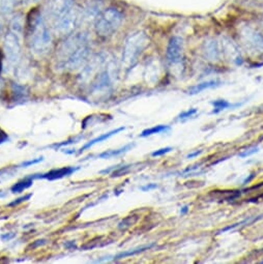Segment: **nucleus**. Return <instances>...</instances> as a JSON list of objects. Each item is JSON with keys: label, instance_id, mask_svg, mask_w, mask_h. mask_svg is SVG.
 <instances>
[{"label": "nucleus", "instance_id": "36", "mask_svg": "<svg viewBox=\"0 0 263 264\" xmlns=\"http://www.w3.org/2000/svg\"><path fill=\"white\" fill-rule=\"evenodd\" d=\"M3 28H4V26H3V22L0 21V33L3 32Z\"/></svg>", "mask_w": 263, "mask_h": 264}, {"label": "nucleus", "instance_id": "29", "mask_svg": "<svg viewBox=\"0 0 263 264\" xmlns=\"http://www.w3.org/2000/svg\"><path fill=\"white\" fill-rule=\"evenodd\" d=\"M9 140V136L8 134L6 133V131H4L2 128H0V144L6 142Z\"/></svg>", "mask_w": 263, "mask_h": 264}, {"label": "nucleus", "instance_id": "12", "mask_svg": "<svg viewBox=\"0 0 263 264\" xmlns=\"http://www.w3.org/2000/svg\"><path fill=\"white\" fill-rule=\"evenodd\" d=\"M203 52L205 57L208 58V60L216 61L220 59L221 49H220V46H218V42L215 39H209L205 41Z\"/></svg>", "mask_w": 263, "mask_h": 264}, {"label": "nucleus", "instance_id": "31", "mask_svg": "<svg viewBox=\"0 0 263 264\" xmlns=\"http://www.w3.org/2000/svg\"><path fill=\"white\" fill-rule=\"evenodd\" d=\"M200 153H202V150H196V151H194V152L189 153V155L187 156V159H193V158H195V157H198Z\"/></svg>", "mask_w": 263, "mask_h": 264}, {"label": "nucleus", "instance_id": "25", "mask_svg": "<svg viewBox=\"0 0 263 264\" xmlns=\"http://www.w3.org/2000/svg\"><path fill=\"white\" fill-rule=\"evenodd\" d=\"M171 150H172V147H170V146L164 147V148H160V149L154 151V152L151 153V156H152V157H161V156H164V155L170 152Z\"/></svg>", "mask_w": 263, "mask_h": 264}, {"label": "nucleus", "instance_id": "5", "mask_svg": "<svg viewBox=\"0 0 263 264\" xmlns=\"http://www.w3.org/2000/svg\"><path fill=\"white\" fill-rule=\"evenodd\" d=\"M79 19L80 12L76 7H74L72 10H70L68 13H65L63 16H61L59 19L52 23L53 28L57 33L61 35H70L78 25Z\"/></svg>", "mask_w": 263, "mask_h": 264}, {"label": "nucleus", "instance_id": "6", "mask_svg": "<svg viewBox=\"0 0 263 264\" xmlns=\"http://www.w3.org/2000/svg\"><path fill=\"white\" fill-rule=\"evenodd\" d=\"M5 55L11 64H17L21 58L19 35L10 31L5 37Z\"/></svg>", "mask_w": 263, "mask_h": 264}, {"label": "nucleus", "instance_id": "13", "mask_svg": "<svg viewBox=\"0 0 263 264\" xmlns=\"http://www.w3.org/2000/svg\"><path fill=\"white\" fill-rule=\"evenodd\" d=\"M218 85H221V81L220 80H210V81H206V82H202V83H199L195 86H192L190 87L188 90V95L190 96H194V95H197V94H200L201 92L205 91V90H208V88H213V87H216Z\"/></svg>", "mask_w": 263, "mask_h": 264}, {"label": "nucleus", "instance_id": "38", "mask_svg": "<svg viewBox=\"0 0 263 264\" xmlns=\"http://www.w3.org/2000/svg\"><path fill=\"white\" fill-rule=\"evenodd\" d=\"M261 263H263V261H261Z\"/></svg>", "mask_w": 263, "mask_h": 264}, {"label": "nucleus", "instance_id": "37", "mask_svg": "<svg viewBox=\"0 0 263 264\" xmlns=\"http://www.w3.org/2000/svg\"><path fill=\"white\" fill-rule=\"evenodd\" d=\"M14 2H15V4L17 5V4H20V3H23L24 2V0H14Z\"/></svg>", "mask_w": 263, "mask_h": 264}, {"label": "nucleus", "instance_id": "15", "mask_svg": "<svg viewBox=\"0 0 263 264\" xmlns=\"http://www.w3.org/2000/svg\"><path fill=\"white\" fill-rule=\"evenodd\" d=\"M210 104L213 106V110L211 112L212 114H216V113L221 112L223 110H226L228 108H236L242 105V104H231V103L227 102L226 100H215V101H212Z\"/></svg>", "mask_w": 263, "mask_h": 264}, {"label": "nucleus", "instance_id": "2", "mask_svg": "<svg viewBox=\"0 0 263 264\" xmlns=\"http://www.w3.org/2000/svg\"><path fill=\"white\" fill-rule=\"evenodd\" d=\"M29 46L37 55L46 54L52 43V33L40 13H34L28 21Z\"/></svg>", "mask_w": 263, "mask_h": 264}, {"label": "nucleus", "instance_id": "9", "mask_svg": "<svg viewBox=\"0 0 263 264\" xmlns=\"http://www.w3.org/2000/svg\"><path fill=\"white\" fill-rule=\"evenodd\" d=\"M243 37L249 46L263 51V35L252 28H245L243 30Z\"/></svg>", "mask_w": 263, "mask_h": 264}, {"label": "nucleus", "instance_id": "10", "mask_svg": "<svg viewBox=\"0 0 263 264\" xmlns=\"http://www.w3.org/2000/svg\"><path fill=\"white\" fill-rule=\"evenodd\" d=\"M104 5L100 0H92L86 5L82 15L85 20H95L98 18V16L101 14V12L104 10Z\"/></svg>", "mask_w": 263, "mask_h": 264}, {"label": "nucleus", "instance_id": "7", "mask_svg": "<svg viewBox=\"0 0 263 264\" xmlns=\"http://www.w3.org/2000/svg\"><path fill=\"white\" fill-rule=\"evenodd\" d=\"M74 7L75 4L73 0H50L47 8V15L53 23Z\"/></svg>", "mask_w": 263, "mask_h": 264}, {"label": "nucleus", "instance_id": "18", "mask_svg": "<svg viewBox=\"0 0 263 264\" xmlns=\"http://www.w3.org/2000/svg\"><path fill=\"white\" fill-rule=\"evenodd\" d=\"M24 28V21L21 15H16L11 21V31L20 35Z\"/></svg>", "mask_w": 263, "mask_h": 264}, {"label": "nucleus", "instance_id": "11", "mask_svg": "<svg viewBox=\"0 0 263 264\" xmlns=\"http://www.w3.org/2000/svg\"><path fill=\"white\" fill-rule=\"evenodd\" d=\"M79 168H74V167H62L59 169H53L45 174H40V176H36L39 179H45L48 181H55V180H60L65 178V176L71 175L75 171H77Z\"/></svg>", "mask_w": 263, "mask_h": 264}, {"label": "nucleus", "instance_id": "35", "mask_svg": "<svg viewBox=\"0 0 263 264\" xmlns=\"http://www.w3.org/2000/svg\"><path fill=\"white\" fill-rule=\"evenodd\" d=\"M125 167H127V166H123V167H121V168H120V171H121V170H123ZM113 176H118V172H114V173H113Z\"/></svg>", "mask_w": 263, "mask_h": 264}, {"label": "nucleus", "instance_id": "32", "mask_svg": "<svg viewBox=\"0 0 263 264\" xmlns=\"http://www.w3.org/2000/svg\"><path fill=\"white\" fill-rule=\"evenodd\" d=\"M3 59H4V54H3V51L0 50V74H2V71H3Z\"/></svg>", "mask_w": 263, "mask_h": 264}, {"label": "nucleus", "instance_id": "33", "mask_svg": "<svg viewBox=\"0 0 263 264\" xmlns=\"http://www.w3.org/2000/svg\"><path fill=\"white\" fill-rule=\"evenodd\" d=\"M188 211H189V206L186 205V206H184V207L181 209V214L184 215V214H186Z\"/></svg>", "mask_w": 263, "mask_h": 264}, {"label": "nucleus", "instance_id": "17", "mask_svg": "<svg viewBox=\"0 0 263 264\" xmlns=\"http://www.w3.org/2000/svg\"><path fill=\"white\" fill-rule=\"evenodd\" d=\"M170 126L169 125H164V124H160V125H156L154 127L150 128H146L144 129L142 133L140 134V137H147V136H151L155 134H160V133H165V131L170 130Z\"/></svg>", "mask_w": 263, "mask_h": 264}, {"label": "nucleus", "instance_id": "3", "mask_svg": "<svg viewBox=\"0 0 263 264\" xmlns=\"http://www.w3.org/2000/svg\"><path fill=\"white\" fill-rule=\"evenodd\" d=\"M149 38L143 31L132 33L124 42L122 50V64L129 69L133 67L145 48L148 46Z\"/></svg>", "mask_w": 263, "mask_h": 264}, {"label": "nucleus", "instance_id": "4", "mask_svg": "<svg viewBox=\"0 0 263 264\" xmlns=\"http://www.w3.org/2000/svg\"><path fill=\"white\" fill-rule=\"evenodd\" d=\"M122 14L115 8L104 9L95 21L96 32L103 37L112 35L120 27L122 22Z\"/></svg>", "mask_w": 263, "mask_h": 264}, {"label": "nucleus", "instance_id": "14", "mask_svg": "<svg viewBox=\"0 0 263 264\" xmlns=\"http://www.w3.org/2000/svg\"><path fill=\"white\" fill-rule=\"evenodd\" d=\"M125 129V126H120V127H118V128H115V129H113V130H111V131H108V133H106V134H103V135H101L100 137H97V138H95V139H93L92 141H90L89 143H86L81 149H80V151H84V150H86L87 148H90V147H92L93 145H95V144H97V143H100V142H103L104 140H107V139H109L110 137H112L113 135H116V134H118V133H120L121 130H124Z\"/></svg>", "mask_w": 263, "mask_h": 264}, {"label": "nucleus", "instance_id": "23", "mask_svg": "<svg viewBox=\"0 0 263 264\" xmlns=\"http://www.w3.org/2000/svg\"><path fill=\"white\" fill-rule=\"evenodd\" d=\"M137 222V216L136 215H129L125 218H123L122 221L118 225V229L121 231H125L127 228H129L132 225L135 224Z\"/></svg>", "mask_w": 263, "mask_h": 264}, {"label": "nucleus", "instance_id": "27", "mask_svg": "<svg viewBox=\"0 0 263 264\" xmlns=\"http://www.w3.org/2000/svg\"><path fill=\"white\" fill-rule=\"evenodd\" d=\"M258 150H259L258 147H253V148H251V149H249V150H246V151L239 153L238 156H239L240 158H247V157H249V156H252V155L258 152Z\"/></svg>", "mask_w": 263, "mask_h": 264}, {"label": "nucleus", "instance_id": "28", "mask_svg": "<svg viewBox=\"0 0 263 264\" xmlns=\"http://www.w3.org/2000/svg\"><path fill=\"white\" fill-rule=\"evenodd\" d=\"M41 161H42V158H38V159H36V160H31V161L24 162L21 166H23V167H28V166H30V165L37 164V163H39V162H41Z\"/></svg>", "mask_w": 263, "mask_h": 264}, {"label": "nucleus", "instance_id": "19", "mask_svg": "<svg viewBox=\"0 0 263 264\" xmlns=\"http://www.w3.org/2000/svg\"><path fill=\"white\" fill-rule=\"evenodd\" d=\"M16 4L14 0H0V14L3 16H10L13 13Z\"/></svg>", "mask_w": 263, "mask_h": 264}, {"label": "nucleus", "instance_id": "30", "mask_svg": "<svg viewBox=\"0 0 263 264\" xmlns=\"http://www.w3.org/2000/svg\"><path fill=\"white\" fill-rule=\"evenodd\" d=\"M157 188H158V185H157V184H148V185L142 187L141 190H142L143 192H146V191H150V190H154V189H157Z\"/></svg>", "mask_w": 263, "mask_h": 264}, {"label": "nucleus", "instance_id": "26", "mask_svg": "<svg viewBox=\"0 0 263 264\" xmlns=\"http://www.w3.org/2000/svg\"><path fill=\"white\" fill-rule=\"evenodd\" d=\"M31 196H32V194H28V195H26V196H23V197H21V198H18L17 200H15V201L11 202V203L9 204V206H17V205H19L20 203H22V202H25V201L29 200Z\"/></svg>", "mask_w": 263, "mask_h": 264}, {"label": "nucleus", "instance_id": "8", "mask_svg": "<svg viewBox=\"0 0 263 264\" xmlns=\"http://www.w3.org/2000/svg\"><path fill=\"white\" fill-rule=\"evenodd\" d=\"M183 49H184V41L180 36H173L169 40L167 47V60L171 64L179 63L183 57Z\"/></svg>", "mask_w": 263, "mask_h": 264}, {"label": "nucleus", "instance_id": "16", "mask_svg": "<svg viewBox=\"0 0 263 264\" xmlns=\"http://www.w3.org/2000/svg\"><path fill=\"white\" fill-rule=\"evenodd\" d=\"M133 146H134V144L130 143V144H127V145H125V146H123V147H121V148H119V149L106 150V151L102 152L101 155H99V158H100V159H110V158H114V157H117V156H119V155H121V153H123V152L129 150Z\"/></svg>", "mask_w": 263, "mask_h": 264}, {"label": "nucleus", "instance_id": "34", "mask_svg": "<svg viewBox=\"0 0 263 264\" xmlns=\"http://www.w3.org/2000/svg\"><path fill=\"white\" fill-rule=\"evenodd\" d=\"M26 2H27L28 4H35V3H38L39 0H26Z\"/></svg>", "mask_w": 263, "mask_h": 264}, {"label": "nucleus", "instance_id": "1", "mask_svg": "<svg viewBox=\"0 0 263 264\" xmlns=\"http://www.w3.org/2000/svg\"><path fill=\"white\" fill-rule=\"evenodd\" d=\"M91 51L90 36L86 32L71 33L59 46L56 53V65L65 71L83 68L89 60Z\"/></svg>", "mask_w": 263, "mask_h": 264}, {"label": "nucleus", "instance_id": "24", "mask_svg": "<svg viewBox=\"0 0 263 264\" xmlns=\"http://www.w3.org/2000/svg\"><path fill=\"white\" fill-rule=\"evenodd\" d=\"M197 112H198V110L196 108H192V109H189V110L181 113L178 117H179V119H187V118H190L193 115H195Z\"/></svg>", "mask_w": 263, "mask_h": 264}, {"label": "nucleus", "instance_id": "22", "mask_svg": "<svg viewBox=\"0 0 263 264\" xmlns=\"http://www.w3.org/2000/svg\"><path fill=\"white\" fill-rule=\"evenodd\" d=\"M154 246H155V244H151V245H148V246H145V247H141V248H137V249H134V250H129V251H126V252H122V253L118 254L115 257V259H121V258H125V257H128V256L137 255V254L142 253V252H144L146 250H149Z\"/></svg>", "mask_w": 263, "mask_h": 264}, {"label": "nucleus", "instance_id": "20", "mask_svg": "<svg viewBox=\"0 0 263 264\" xmlns=\"http://www.w3.org/2000/svg\"><path fill=\"white\" fill-rule=\"evenodd\" d=\"M32 184H33L32 178H27V179L22 180V181L18 182L17 184H15V185L12 187L11 191H12L13 193H21V192H23L24 190H26V189H28L29 187H31Z\"/></svg>", "mask_w": 263, "mask_h": 264}, {"label": "nucleus", "instance_id": "21", "mask_svg": "<svg viewBox=\"0 0 263 264\" xmlns=\"http://www.w3.org/2000/svg\"><path fill=\"white\" fill-rule=\"evenodd\" d=\"M262 217H263V214L258 215L257 217H256V216H253V217H247L246 219H244V221H242V222H239V223L233 224V225H231V226H228V227H226V228L222 229V230H221L220 232H218V233L226 232V231H228V230L234 229V228H236V227H238V226H242V225H249V224H252V223H254V222H257L258 219H260V218H262Z\"/></svg>", "mask_w": 263, "mask_h": 264}]
</instances>
